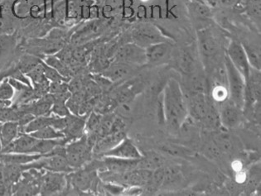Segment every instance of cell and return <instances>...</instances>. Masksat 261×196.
I'll return each mask as SVG.
<instances>
[{"instance_id": "obj_24", "label": "cell", "mask_w": 261, "mask_h": 196, "mask_svg": "<svg viewBox=\"0 0 261 196\" xmlns=\"http://www.w3.org/2000/svg\"><path fill=\"white\" fill-rule=\"evenodd\" d=\"M243 46L244 50L246 51L248 61L250 66L252 68L256 69L260 71L261 69V57L260 46L259 44H254L250 41H243L240 42Z\"/></svg>"}, {"instance_id": "obj_30", "label": "cell", "mask_w": 261, "mask_h": 196, "mask_svg": "<svg viewBox=\"0 0 261 196\" xmlns=\"http://www.w3.org/2000/svg\"><path fill=\"white\" fill-rule=\"evenodd\" d=\"M102 115L97 112L90 113L86 121L85 133L86 134H95L97 136L98 129L100 128ZM98 137V136H97Z\"/></svg>"}, {"instance_id": "obj_38", "label": "cell", "mask_w": 261, "mask_h": 196, "mask_svg": "<svg viewBox=\"0 0 261 196\" xmlns=\"http://www.w3.org/2000/svg\"><path fill=\"white\" fill-rule=\"evenodd\" d=\"M10 106H12V101L4 100V99H0V109L7 108V107H10Z\"/></svg>"}, {"instance_id": "obj_27", "label": "cell", "mask_w": 261, "mask_h": 196, "mask_svg": "<svg viewBox=\"0 0 261 196\" xmlns=\"http://www.w3.org/2000/svg\"><path fill=\"white\" fill-rule=\"evenodd\" d=\"M41 62H42V60L36 55H22L21 59L19 60L17 67L21 72L26 75L29 71H31L33 69L35 68L38 64H40Z\"/></svg>"}, {"instance_id": "obj_39", "label": "cell", "mask_w": 261, "mask_h": 196, "mask_svg": "<svg viewBox=\"0 0 261 196\" xmlns=\"http://www.w3.org/2000/svg\"><path fill=\"white\" fill-rule=\"evenodd\" d=\"M2 152V144H1V141H0V153Z\"/></svg>"}, {"instance_id": "obj_9", "label": "cell", "mask_w": 261, "mask_h": 196, "mask_svg": "<svg viewBox=\"0 0 261 196\" xmlns=\"http://www.w3.org/2000/svg\"><path fill=\"white\" fill-rule=\"evenodd\" d=\"M115 62L136 66H144L147 63L145 49L134 42L122 46L115 53Z\"/></svg>"}, {"instance_id": "obj_18", "label": "cell", "mask_w": 261, "mask_h": 196, "mask_svg": "<svg viewBox=\"0 0 261 196\" xmlns=\"http://www.w3.org/2000/svg\"><path fill=\"white\" fill-rule=\"evenodd\" d=\"M166 164L165 159L159 152L155 151H148L146 153H143V157L140 159L137 168L154 171Z\"/></svg>"}, {"instance_id": "obj_17", "label": "cell", "mask_w": 261, "mask_h": 196, "mask_svg": "<svg viewBox=\"0 0 261 196\" xmlns=\"http://www.w3.org/2000/svg\"><path fill=\"white\" fill-rule=\"evenodd\" d=\"M44 155L29 154V153H0V161L4 164L24 165L32 163Z\"/></svg>"}, {"instance_id": "obj_10", "label": "cell", "mask_w": 261, "mask_h": 196, "mask_svg": "<svg viewBox=\"0 0 261 196\" xmlns=\"http://www.w3.org/2000/svg\"><path fill=\"white\" fill-rule=\"evenodd\" d=\"M100 157H114L118 158L139 160L143 157V153L139 150L133 140L126 136L114 148L103 153Z\"/></svg>"}, {"instance_id": "obj_6", "label": "cell", "mask_w": 261, "mask_h": 196, "mask_svg": "<svg viewBox=\"0 0 261 196\" xmlns=\"http://www.w3.org/2000/svg\"><path fill=\"white\" fill-rule=\"evenodd\" d=\"M132 39L134 43L144 49L151 45L168 41L158 26L148 22H143L134 27Z\"/></svg>"}, {"instance_id": "obj_25", "label": "cell", "mask_w": 261, "mask_h": 196, "mask_svg": "<svg viewBox=\"0 0 261 196\" xmlns=\"http://www.w3.org/2000/svg\"><path fill=\"white\" fill-rule=\"evenodd\" d=\"M213 143L217 148L221 151L222 154H230L232 153L236 148V144L230 135L226 133V132H221L217 133L213 139Z\"/></svg>"}, {"instance_id": "obj_2", "label": "cell", "mask_w": 261, "mask_h": 196, "mask_svg": "<svg viewBox=\"0 0 261 196\" xmlns=\"http://www.w3.org/2000/svg\"><path fill=\"white\" fill-rule=\"evenodd\" d=\"M197 38L198 53L206 71L224 59L225 54L221 57L222 42L217 32L209 26L198 29Z\"/></svg>"}, {"instance_id": "obj_13", "label": "cell", "mask_w": 261, "mask_h": 196, "mask_svg": "<svg viewBox=\"0 0 261 196\" xmlns=\"http://www.w3.org/2000/svg\"><path fill=\"white\" fill-rule=\"evenodd\" d=\"M138 67L139 66L115 61L102 71L101 75L110 79L112 83H116L133 76L137 71Z\"/></svg>"}, {"instance_id": "obj_33", "label": "cell", "mask_w": 261, "mask_h": 196, "mask_svg": "<svg viewBox=\"0 0 261 196\" xmlns=\"http://www.w3.org/2000/svg\"><path fill=\"white\" fill-rule=\"evenodd\" d=\"M15 95V90L9 83V78L6 77L0 81V99L12 101Z\"/></svg>"}, {"instance_id": "obj_14", "label": "cell", "mask_w": 261, "mask_h": 196, "mask_svg": "<svg viewBox=\"0 0 261 196\" xmlns=\"http://www.w3.org/2000/svg\"><path fill=\"white\" fill-rule=\"evenodd\" d=\"M176 66L182 76L192 75L198 71L197 57L194 50L185 47L178 51L176 55Z\"/></svg>"}, {"instance_id": "obj_22", "label": "cell", "mask_w": 261, "mask_h": 196, "mask_svg": "<svg viewBox=\"0 0 261 196\" xmlns=\"http://www.w3.org/2000/svg\"><path fill=\"white\" fill-rule=\"evenodd\" d=\"M238 5L246 17L256 23L257 26L260 25V0H241L237 6Z\"/></svg>"}, {"instance_id": "obj_23", "label": "cell", "mask_w": 261, "mask_h": 196, "mask_svg": "<svg viewBox=\"0 0 261 196\" xmlns=\"http://www.w3.org/2000/svg\"><path fill=\"white\" fill-rule=\"evenodd\" d=\"M17 39L14 35H0V66L5 64L15 50Z\"/></svg>"}, {"instance_id": "obj_31", "label": "cell", "mask_w": 261, "mask_h": 196, "mask_svg": "<svg viewBox=\"0 0 261 196\" xmlns=\"http://www.w3.org/2000/svg\"><path fill=\"white\" fill-rule=\"evenodd\" d=\"M211 94L213 101L217 104H221L229 99V91L226 85L213 84Z\"/></svg>"}, {"instance_id": "obj_3", "label": "cell", "mask_w": 261, "mask_h": 196, "mask_svg": "<svg viewBox=\"0 0 261 196\" xmlns=\"http://www.w3.org/2000/svg\"><path fill=\"white\" fill-rule=\"evenodd\" d=\"M93 148L89 144L87 134L80 138L70 142L65 146V157L74 170L79 169L91 161Z\"/></svg>"}, {"instance_id": "obj_7", "label": "cell", "mask_w": 261, "mask_h": 196, "mask_svg": "<svg viewBox=\"0 0 261 196\" xmlns=\"http://www.w3.org/2000/svg\"><path fill=\"white\" fill-rule=\"evenodd\" d=\"M225 54L237 69V71L243 75L244 79L246 81L250 75L251 66L241 42L237 40H231L226 46Z\"/></svg>"}, {"instance_id": "obj_16", "label": "cell", "mask_w": 261, "mask_h": 196, "mask_svg": "<svg viewBox=\"0 0 261 196\" xmlns=\"http://www.w3.org/2000/svg\"><path fill=\"white\" fill-rule=\"evenodd\" d=\"M87 116L88 115H71V120L69 122L68 125L62 131L64 134L65 138H67L69 143L74 141L75 139L80 138L85 134V127Z\"/></svg>"}, {"instance_id": "obj_37", "label": "cell", "mask_w": 261, "mask_h": 196, "mask_svg": "<svg viewBox=\"0 0 261 196\" xmlns=\"http://www.w3.org/2000/svg\"><path fill=\"white\" fill-rule=\"evenodd\" d=\"M201 1L207 5L208 6H210L211 8H216L218 5L219 0H201Z\"/></svg>"}, {"instance_id": "obj_36", "label": "cell", "mask_w": 261, "mask_h": 196, "mask_svg": "<svg viewBox=\"0 0 261 196\" xmlns=\"http://www.w3.org/2000/svg\"><path fill=\"white\" fill-rule=\"evenodd\" d=\"M14 13L18 17H26L30 13L29 3L27 0H17L14 5Z\"/></svg>"}, {"instance_id": "obj_29", "label": "cell", "mask_w": 261, "mask_h": 196, "mask_svg": "<svg viewBox=\"0 0 261 196\" xmlns=\"http://www.w3.org/2000/svg\"><path fill=\"white\" fill-rule=\"evenodd\" d=\"M30 134L38 139H61L65 137L62 131L57 130L51 126L44 127L39 130L32 132Z\"/></svg>"}, {"instance_id": "obj_19", "label": "cell", "mask_w": 261, "mask_h": 196, "mask_svg": "<svg viewBox=\"0 0 261 196\" xmlns=\"http://www.w3.org/2000/svg\"><path fill=\"white\" fill-rule=\"evenodd\" d=\"M21 133L20 126L18 122H7L0 125V141L2 149L14 141Z\"/></svg>"}, {"instance_id": "obj_20", "label": "cell", "mask_w": 261, "mask_h": 196, "mask_svg": "<svg viewBox=\"0 0 261 196\" xmlns=\"http://www.w3.org/2000/svg\"><path fill=\"white\" fill-rule=\"evenodd\" d=\"M184 181L180 168L177 165H164V178L161 188L177 187Z\"/></svg>"}, {"instance_id": "obj_26", "label": "cell", "mask_w": 261, "mask_h": 196, "mask_svg": "<svg viewBox=\"0 0 261 196\" xmlns=\"http://www.w3.org/2000/svg\"><path fill=\"white\" fill-rule=\"evenodd\" d=\"M51 116H38L32 119L27 125L24 126L22 128V132L25 133H32V132H36L39 130L41 128L47 127V126H51Z\"/></svg>"}, {"instance_id": "obj_34", "label": "cell", "mask_w": 261, "mask_h": 196, "mask_svg": "<svg viewBox=\"0 0 261 196\" xmlns=\"http://www.w3.org/2000/svg\"><path fill=\"white\" fill-rule=\"evenodd\" d=\"M162 149L168 154L176 156V157H184V156L188 157L191 154L190 151L187 148L178 145H173V144H165L162 146Z\"/></svg>"}, {"instance_id": "obj_15", "label": "cell", "mask_w": 261, "mask_h": 196, "mask_svg": "<svg viewBox=\"0 0 261 196\" xmlns=\"http://www.w3.org/2000/svg\"><path fill=\"white\" fill-rule=\"evenodd\" d=\"M38 139L33 137L31 134L22 132L18 137L12 142L7 147L3 148L1 153H29L37 143Z\"/></svg>"}, {"instance_id": "obj_21", "label": "cell", "mask_w": 261, "mask_h": 196, "mask_svg": "<svg viewBox=\"0 0 261 196\" xmlns=\"http://www.w3.org/2000/svg\"><path fill=\"white\" fill-rule=\"evenodd\" d=\"M189 9L193 18L201 22H207L213 18V10L210 6L201 2V0H192Z\"/></svg>"}, {"instance_id": "obj_12", "label": "cell", "mask_w": 261, "mask_h": 196, "mask_svg": "<svg viewBox=\"0 0 261 196\" xmlns=\"http://www.w3.org/2000/svg\"><path fill=\"white\" fill-rule=\"evenodd\" d=\"M42 177V194H56L57 193L64 192L67 186V177L64 173L59 172H49Z\"/></svg>"}, {"instance_id": "obj_32", "label": "cell", "mask_w": 261, "mask_h": 196, "mask_svg": "<svg viewBox=\"0 0 261 196\" xmlns=\"http://www.w3.org/2000/svg\"><path fill=\"white\" fill-rule=\"evenodd\" d=\"M42 66L44 70L45 76L48 79L50 82H54V83H61V82H69L70 79L65 77L63 75H61L57 70L53 68L51 66H47L46 63L42 62Z\"/></svg>"}, {"instance_id": "obj_4", "label": "cell", "mask_w": 261, "mask_h": 196, "mask_svg": "<svg viewBox=\"0 0 261 196\" xmlns=\"http://www.w3.org/2000/svg\"><path fill=\"white\" fill-rule=\"evenodd\" d=\"M224 63L226 71V80H227L229 99L234 105L243 111L245 105V91H246V80L241 75L230 59L225 54Z\"/></svg>"}, {"instance_id": "obj_28", "label": "cell", "mask_w": 261, "mask_h": 196, "mask_svg": "<svg viewBox=\"0 0 261 196\" xmlns=\"http://www.w3.org/2000/svg\"><path fill=\"white\" fill-rule=\"evenodd\" d=\"M42 62L46 63L47 66H51L53 68L55 69L61 75H63L65 77L70 79V74H69V69L66 66L64 62H62L60 58H58L56 55H48L45 57L42 60Z\"/></svg>"}, {"instance_id": "obj_8", "label": "cell", "mask_w": 261, "mask_h": 196, "mask_svg": "<svg viewBox=\"0 0 261 196\" xmlns=\"http://www.w3.org/2000/svg\"><path fill=\"white\" fill-rule=\"evenodd\" d=\"M146 65L157 66L167 64L173 55V46L168 41L151 45L145 48Z\"/></svg>"}, {"instance_id": "obj_5", "label": "cell", "mask_w": 261, "mask_h": 196, "mask_svg": "<svg viewBox=\"0 0 261 196\" xmlns=\"http://www.w3.org/2000/svg\"><path fill=\"white\" fill-rule=\"evenodd\" d=\"M184 94L186 99L188 118H191L193 121L202 124L207 115L213 99L211 101L208 97V94L205 93L184 91Z\"/></svg>"}, {"instance_id": "obj_35", "label": "cell", "mask_w": 261, "mask_h": 196, "mask_svg": "<svg viewBox=\"0 0 261 196\" xmlns=\"http://www.w3.org/2000/svg\"><path fill=\"white\" fill-rule=\"evenodd\" d=\"M51 114H54L58 117H66L71 115V111L69 110L68 107L65 102L54 101L51 107Z\"/></svg>"}, {"instance_id": "obj_40", "label": "cell", "mask_w": 261, "mask_h": 196, "mask_svg": "<svg viewBox=\"0 0 261 196\" xmlns=\"http://www.w3.org/2000/svg\"><path fill=\"white\" fill-rule=\"evenodd\" d=\"M0 125H1V124H0Z\"/></svg>"}, {"instance_id": "obj_11", "label": "cell", "mask_w": 261, "mask_h": 196, "mask_svg": "<svg viewBox=\"0 0 261 196\" xmlns=\"http://www.w3.org/2000/svg\"><path fill=\"white\" fill-rule=\"evenodd\" d=\"M219 105L218 113L221 127L227 130L234 128L241 124L243 111L240 109L237 105H234L230 99L219 104Z\"/></svg>"}, {"instance_id": "obj_1", "label": "cell", "mask_w": 261, "mask_h": 196, "mask_svg": "<svg viewBox=\"0 0 261 196\" xmlns=\"http://www.w3.org/2000/svg\"><path fill=\"white\" fill-rule=\"evenodd\" d=\"M159 100V115L172 134H177L188 119L186 99L181 83L175 78L168 79Z\"/></svg>"}]
</instances>
